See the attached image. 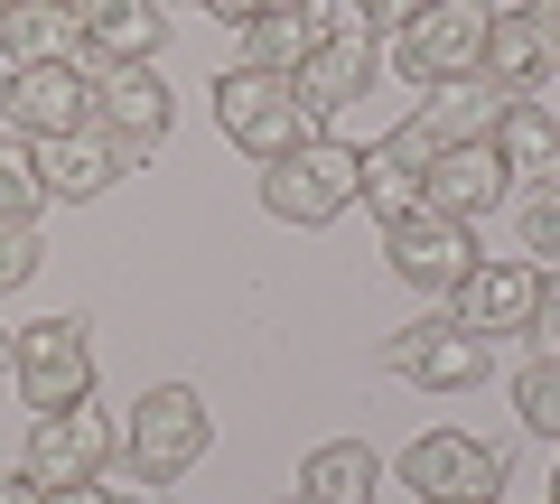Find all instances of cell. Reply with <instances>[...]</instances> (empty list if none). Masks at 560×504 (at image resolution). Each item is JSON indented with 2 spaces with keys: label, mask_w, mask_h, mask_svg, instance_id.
<instances>
[{
  "label": "cell",
  "mask_w": 560,
  "mask_h": 504,
  "mask_svg": "<svg viewBox=\"0 0 560 504\" xmlns=\"http://www.w3.org/2000/svg\"><path fill=\"white\" fill-rule=\"evenodd\" d=\"M355 168H364L355 141L308 131L300 150H280V160L261 168V206H271L280 224H337L346 206H355Z\"/></svg>",
  "instance_id": "6da1fadb"
},
{
  "label": "cell",
  "mask_w": 560,
  "mask_h": 504,
  "mask_svg": "<svg viewBox=\"0 0 560 504\" xmlns=\"http://www.w3.org/2000/svg\"><path fill=\"white\" fill-rule=\"evenodd\" d=\"M215 121H224V141H234L243 160H261V168L318 131V121H308V103H300V84H290V75H261V66L215 75Z\"/></svg>",
  "instance_id": "7a4b0ae2"
},
{
  "label": "cell",
  "mask_w": 560,
  "mask_h": 504,
  "mask_svg": "<svg viewBox=\"0 0 560 504\" xmlns=\"http://www.w3.org/2000/svg\"><path fill=\"white\" fill-rule=\"evenodd\" d=\"M486 0H420L411 20L393 28V66L430 94V84H458V75H477L486 66Z\"/></svg>",
  "instance_id": "3957f363"
},
{
  "label": "cell",
  "mask_w": 560,
  "mask_h": 504,
  "mask_svg": "<svg viewBox=\"0 0 560 504\" xmlns=\"http://www.w3.org/2000/svg\"><path fill=\"white\" fill-rule=\"evenodd\" d=\"M206 439H215V421H206V392H187V384H150L131 402V430H121L131 477H150V485H178L206 458Z\"/></svg>",
  "instance_id": "277c9868"
},
{
  "label": "cell",
  "mask_w": 560,
  "mask_h": 504,
  "mask_svg": "<svg viewBox=\"0 0 560 504\" xmlns=\"http://www.w3.org/2000/svg\"><path fill=\"white\" fill-rule=\"evenodd\" d=\"M10 374L38 411H66V402H94V345H84V318H28L10 337Z\"/></svg>",
  "instance_id": "5b68a950"
},
{
  "label": "cell",
  "mask_w": 560,
  "mask_h": 504,
  "mask_svg": "<svg viewBox=\"0 0 560 504\" xmlns=\"http://www.w3.org/2000/svg\"><path fill=\"white\" fill-rule=\"evenodd\" d=\"M495 121H504V94H495L486 75L430 84V103H420V113L393 131V160H411L420 178H430V160H440V150H467V141H486Z\"/></svg>",
  "instance_id": "8992f818"
},
{
  "label": "cell",
  "mask_w": 560,
  "mask_h": 504,
  "mask_svg": "<svg viewBox=\"0 0 560 504\" xmlns=\"http://www.w3.org/2000/svg\"><path fill=\"white\" fill-rule=\"evenodd\" d=\"M560 66V0H523V10H495L486 20V66L477 75L495 84L504 103H533V84Z\"/></svg>",
  "instance_id": "52a82bcc"
},
{
  "label": "cell",
  "mask_w": 560,
  "mask_h": 504,
  "mask_svg": "<svg viewBox=\"0 0 560 504\" xmlns=\"http://www.w3.org/2000/svg\"><path fill=\"white\" fill-rule=\"evenodd\" d=\"M393 477L411 485L420 504H486V495H504V485H495V477H504L495 448L467 439V430H430V439H411Z\"/></svg>",
  "instance_id": "ba28073f"
},
{
  "label": "cell",
  "mask_w": 560,
  "mask_h": 504,
  "mask_svg": "<svg viewBox=\"0 0 560 504\" xmlns=\"http://www.w3.org/2000/svg\"><path fill=\"white\" fill-rule=\"evenodd\" d=\"M383 262H393L411 290H440V300H448V290L477 271V243H467L458 215H440V206H411V215L383 224Z\"/></svg>",
  "instance_id": "9c48e42d"
},
{
  "label": "cell",
  "mask_w": 560,
  "mask_h": 504,
  "mask_svg": "<svg viewBox=\"0 0 560 504\" xmlns=\"http://www.w3.org/2000/svg\"><path fill=\"white\" fill-rule=\"evenodd\" d=\"M0 121H10L20 141H66V131L94 121V75H84V66H10Z\"/></svg>",
  "instance_id": "30bf717a"
},
{
  "label": "cell",
  "mask_w": 560,
  "mask_h": 504,
  "mask_svg": "<svg viewBox=\"0 0 560 504\" xmlns=\"http://www.w3.org/2000/svg\"><path fill=\"white\" fill-rule=\"evenodd\" d=\"M486 355H495V345L467 337L458 318H420V327H393L383 374H401V384H420V392H467V384H486Z\"/></svg>",
  "instance_id": "8fae6325"
},
{
  "label": "cell",
  "mask_w": 560,
  "mask_h": 504,
  "mask_svg": "<svg viewBox=\"0 0 560 504\" xmlns=\"http://www.w3.org/2000/svg\"><path fill=\"white\" fill-rule=\"evenodd\" d=\"M103 467H113V421H103L94 402L38 411V430H28V458H20L28 485H94Z\"/></svg>",
  "instance_id": "7c38bea8"
},
{
  "label": "cell",
  "mask_w": 560,
  "mask_h": 504,
  "mask_svg": "<svg viewBox=\"0 0 560 504\" xmlns=\"http://www.w3.org/2000/svg\"><path fill=\"white\" fill-rule=\"evenodd\" d=\"M168 113H178V94L160 84V66H103V75H94V131L121 150V160L160 150L168 141Z\"/></svg>",
  "instance_id": "4fadbf2b"
},
{
  "label": "cell",
  "mask_w": 560,
  "mask_h": 504,
  "mask_svg": "<svg viewBox=\"0 0 560 504\" xmlns=\"http://www.w3.org/2000/svg\"><path fill=\"white\" fill-rule=\"evenodd\" d=\"M290 84H300L308 121H327V113H346V103H364V84H374V28H364L355 10H337V28L308 47V66H300Z\"/></svg>",
  "instance_id": "5bb4252c"
},
{
  "label": "cell",
  "mask_w": 560,
  "mask_h": 504,
  "mask_svg": "<svg viewBox=\"0 0 560 504\" xmlns=\"http://www.w3.org/2000/svg\"><path fill=\"white\" fill-rule=\"evenodd\" d=\"M533 290H541V271H523V262H477L458 290H448V318L467 327V337H523L533 327Z\"/></svg>",
  "instance_id": "9a60e30c"
},
{
  "label": "cell",
  "mask_w": 560,
  "mask_h": 504,
  "mask_svg": "<svg viewBox=\"0 0 560 504\" xmlns=\"http://www.w3.org/2000/svg\"><path fill=\"white\" fill-rule=\"evenodd\" d=\"M504 160L486 141H467V150H440L430 160V178H420V206H440V215H458V224H477V215H495L504 206Z\"/></svg>",
  "instance_id": "2e32d148"
},
{
  "label": "cell",
  "mask_w": 560,
  "mask_h": 504,
  "mask_svg": "<svg viewBox=\"0 0 560 504\" xmlns=\"http://www.w3.org/2000/svg\"><path fill=\"white\" fill-rule=\"evenodd\" d=\"M75 47H84L75 0H20V10H0V57L10 66H75Z\"/></svg>",
  "instance_id": "e0dca14e"
},
{
  "label": "cell",
  "mask_w": 560,
  "mask_h": 504,
  "mask_svg": "<svg viewBox=\"0 0 560 504\" xmlns=\"http://www.w3.org/2000/svg\"><path fill=\"white\" fill-rule=\"evenodd\" d=\"M121 150L103 141L94 121H84V131H66V141H38V178H47V197H66V206H84V197H103V187L121 178Z\"/></svg>",
  "instance_id": "ac0fdd59"
},
{
  "label": "cell",
  "mask_w": 560,
  "mask_h": 504,
  "mask_svg": "<svg viewBox=\"0 0 560 504\" xmlns=\"http://www.w3.org/2000/svg\"><path fill=\"white\" fill-rule=\"evenodd\" d=\"M168 38L160 0H84V47H94L103 66H150Z\"/></svg>",
  "instance_id": "d6986e66"
},
{
  "label": "cell",
  "mask_w": 560,
  "mask_h": 504,
  "mask_svg": "<svg viewBox=\"0 0 560 504\" xmlns=\"http://www.w3.org/2000/svg\"><path fill=\"white\" fill-rule=\"evenodd\" d=\"M486 150L504 160V178H533V187H560V121L541 103H504V121L486 131Z\"/></svg>",
  "instance_id": "ffe728a7"
},
{
  "label": "cell",
  "mask_w": 560,
  "mask_h": 504,
  "mask_svg": "<svg viewBox=\"0 0 560 504\" xmlns=\"http://www.w3.org/2000/svg\"><path fill=\"white\" fill-rule=\"evenodd\" d=\"M346 10V0H337ZM337 10H261L253 28H243V66H261V75H300L308 47L337 28Z\"/></svg>",
  "instance_id": "44dd1931"
},
{
  "label": "cell",
  "mask_w": 560,
  "mask_h": 504,
  "mask_svg": "<svg viewBox=\"0 0 560 504\" xmlns=\"http://www.w3.org/2000/svg\"><path fill=\"white\" fill-rule=\"evenodd\" d=\"M374 448L364 439H327L318 458L300 467V504H374Z\"/></svg>",
  "instance_id": "7402d4cb"
},
{
  "label": "cell",
  "mask_w": 560,
  "mask_h": 504,
  "mask_svg": "<svg viewBox=\"0 0 560 504\" xmlns=\"http://www.w3.org/2000/svg\"><path fill=\"white\" fill-rule=\"evenodd\" d=\"M355 206H374L383 224L411 215V206H420V168H411V160H393V141L364 150V168H355Z\"/></svg>",
  "instance_id": "603a6c76"
},
{
  "label": "cell",
  "mask_w": 560,
  "mask_h": 504,
  "mask_svg": "<svg viewBox=\"0 0 560 504\" xmlns=\"http://www.w3.org/2000/svg\"><path fill=\"white\" fill-rule=\"evenodd\" d=\"M47 206V178H38V150L0 141V224H28Z\"/></svg>",
  "instance_id": "cb8c5ba5"
},
{
  "label": "cell",
  "mask_w": 560,
  "mask_h": 504,
  "mask_svg": "<svg viewBox=\"0 0 560 504\" xmlns=\"http://www.w3.org/2000/svg\"><path fill=\"white\" fill-rule=\"evenodd\" d=\"M514 411H523V430H533V439H560V355L523 364V384H514Z\"/></svg>",
  "instance_id": "d4e9b609"
},
{
  "label": "cell",
  "mask_w": 560,
  "mask_h": 504,
  "mask_svg": "<svg viewBox=\"0 0 560 504\" xmlns=\"http://www.w3.org/2000/svg\"><path fill=\"white\" fill-rule=\"evenodd\" d=\"M523 243H533L541 262H560V187H533V206H523Z\"/></svg>",
  "instance_id": "484cf974"
},
{
  "label": "cell",
  "mask_w": 560,
  "mask_h": 504,
  "mask_svg": "<svg viewBox=\"0 0 560 504\" xmlns=\"http://www.w3.org/2000/svg\"><path fill=\"white\" fill-rule=\"evenodd\" d=\"M28 271H38V234H28V224H0V300H10Z\"/></svg>",
  "instance_id": "4316f807"
},
{
  "label": "cell",
  "mask_w": 560,
  "mask_h": 504,
  "mask_svg": "<svg viewBox=\"0 0 560 504\" xmlns=\"http://www.w3.org/2000/svg\"><path fill=\"white\" fill-rule=\"evenodd\" d=\"M533 345H541V355H560V262L541 271V290H533Z\"/></svg>",
  "instance_id": "83f0119b"
},
{
  "label": "cell",
  "mask_w": 560,
  "mask_h": 504,
  "mask_svg": "<svg viewBox=\"0 0 560 504\" xmlns=\"http://www.w3.org/2000/svg\"><path fill=\"white\" fill-rule=\"evenodd\" d=\"M346 10H355L364 28H401V20H411V10H420V0H346Z\"/></svg>",
  "instance_id": "f1b7e54d"
},
{
  "label": "cell",
  "mask_w": 560,
  "mask_h": 504,
  "mask_svg": "<svg viewBox=\"0 0 560 504\" xmlns=\"http://www.w3.org/2000/svg\"><path fill=\"white\" fill-rule=\"evenodd\" d=\"M197 10H206V20H224V28H253L271 0H197Z\"/></svg>",
  "instance_id": "f546056e"
},
{
  "label": "cell",
  "mask_w": 560,
  "mask_h": 504,
  "mask_svg": "<svg viewBox=\"0 0 560 504\" xmlns=\"http://www.w3.org/2000/svg\"><path fill=\"white\" fill-rule=\"evenodd\" d=\"M47 504H121L113 485H47Z\"/></svg>",
  "instance_id": "4dcf8cb0"
},
{
  "label": "cell",
  "mask_w": 560,
  "mask_h": 504,
  "mask_svg": "<svg viewBox=\"0 0 560 504\" xmlns=\"http://www.w3.org/2000/svg\"><path fill=\"white\" fill-rule=\"evenodd\" d=\"M0 504H47V485H28V477H0Z\"/></svg>",
  "instance_id": "1f68e13d"
},
{
  "label": "cell",
  "mask_w": 560,
  "mask_h": 504,
  "mask_svg": "<svg viewBox=\"0 0 560 504\" xmlns=\"http://www.w3.org/2000/svg\"><path fill=\"white\" fill-rule=\"evenodd\" d=\"M271 10H337V0H271Z\"/></svg>",
  "instance_id": "d6a6232c"
},
{
  "label": "cell",
  "mask_w": 560,
  "mask_h": 504,
  "mask_svg": "<svg viewBox=\"0 0 560 504\" xmlns=\"http://www.w3.org/2000/svg\"><path fill=\"white\" fill-rule=\"evenodd\" d=\"M551 504H560V467H551Z\"/></svg>",
  "instance_id": "836d02e7"
},
{
  "label": "cell",
  "mask_w": 560,
  "mask_h": 504,
  "mask_svg": "<svg viewBox=\"0 0 560 504\" xmlns=\"http://www.w3.org/2000/svg\"><path fill=\"white\" fill-rule=\"evenodd\" d=\"M0 364H10V337H0Z\"/></svg>",
  "instance_id": "e575fe53"
},
{
  "label": "cell",
  "mask_w": 560,
  "mask_h": 504,
  "mask_svg": "<svg viewBox=\"0 0 560 504\" xmlns=\"http://www.w3.org/2000/svg\"><path fill=\"white\" fill-rule=\"evenodd\" d=\"M0 10H20V0H0Z\"/></svg>",
  "instance_id": "d590c367"
},
{
  "label": "cell",
  "mask_w": 560,
  "mask_h": 504,
  "mask_svg": "<svg viewBox=\"0 0 560 504\" xmlns=\"http://www.w3.org/2000/svg\"><path fill=\"white\" fill-rule=\"evenodd\" d=\"M486 504H504V495H486Z\"/></svg>",
  "instance_id": "8d00e7d4"
}]
</instances>
